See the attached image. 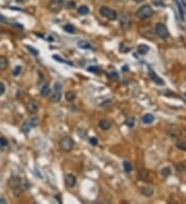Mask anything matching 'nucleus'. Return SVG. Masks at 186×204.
Instances as JSON below:
<instances>
[{
    "mask_svg": "<svg viewBox=\"0 0 186 204\" xmlns=\"http://www.w3.org/2000/svg\"><path fill=\"white\" fill-rule=\"evenodd\" d=\"M61 97H62L61 92H55L53 95L50 96V101H51L52 103H58V102L61 100Z\"/></svg>",
    "mask_w": 186,
    "mask_h": 204,
    "instance_id": "nucleus-12",
    "label": "nucleus"
},
{
    "mask_svg": "<svg viewBox=\"0 0 186 204\" xmlns=\"http://www.w3.org/2000/svg\"><path fill=\"white\" fill-rule=\"evenodd\" d=\"M61 89H62V85L60 83H54V90H55V92H60L61 91Z\"/></svg>",
    "mask_w": 186,
    "mask_h": 204,
    "instance_id": "nucleus-27",
    "label": "nucleus"
},
{
    "mask_svg": "<svg viewBox=\"0 0 186 204\" xmlns=\"http://www.w3.org/2000/svg\"><path fill=\"white\" fill-rule=\"evenodd\" d=\"M98 126H99L100 129H103V130H109L110 128H111V126H112V123H111V121H109V120L103 119V120H100V121H99Z\"/></svg>",
    "mask_w": 186,
    "mask_h": 204,
    "instance_id": "nucleus-10",
    "label": "nucleus"
},
{
    "mask_svg": "<svg viewBox=\"0 0 186 204\" xmlns=\"http://www.w3.org/2000/svg\"><path fill=\"white\" fill-rule=\"evenodd\" d=\"M89 141H90V143L92 145H97V143H98L97 138H95V137H91L90 139H89Z\"/></svg>",
    "mask_w": 186,
    "mask_h": 204,
    "instance_id": "nucleus-33",
    "label": "nucleus"
},
{
    "mask_svg": "<svg viewBox=\"0 0 186 204\" xmlns=\"http://www.w3.org/2000/svg\"><path fill=\"white\" fill-rule=\"evenodd\" d=\"M123 168H124V171L126 172V173H130V172L132 171V164H130V162L128 161L123 162Z\"/></svg>",
    "mask_w": 186,
    "mask_h": 204,
    "instance_id": "nucleus-21",
    "label": "nucleus"
},
{
    "mask_svg": "<svg viewBox=\"0 0 186 204\" xmlns=\"http://www.w3.org/2000/svg\"><path fill=\"white\" fill-rule=\"evenodd\" d=\"M65 99H66L67 101H74L75 99V93L74 91H67V92L65 93Z\"/></svg>",
    "mask_w": 186,
    "mask_h": 204,
    "instance_id": "nucleus-19",
    "label": "nucleus"
},
{
    "mask_svg": "<svg viewBox=\"0 0 186 204\" xmlns=\"http://www.w3.org/2000/svg\"><path fill=\"white\" fill-rule=\"evenodd\" d=\"M108 76H109L110 78H112V80H117V78H118V74H117L116 72L113 71V72H112V74H110V73H109Z\"/></svg>",
    "mask_w": 186,
    "mask_h": 204,
    "instance_id": "nucleus-35",
    "label": "nucleus"
},
{
    "mask_svg": "<svg viewBox=\"0 0 186 204\" xmlns=\"http://www.w3.org/2000/svg\"><path fill=\"white\" fill-rule=\"evenodd\" d=\"M155 32H156L157 35L162 39H166L167 37H169V35H170L167 26L164 24H162V23H158V24H156Z\"/></svg>",
    "mask_w": 186,
    "mask_h": 204,
    "instance_id": "nucleus-5",
    "label": "nucleus"
},
{
    "mask_svg": "<svg viewBox=\"0 0 186 204\" xmlns=\"http://www.w3.org/2000/svg\"><path fill=\"white\" fill-rule=\"evenodd\" d=\"M9 67V60H7L5 57L0 56V70H5Z\"/></svg>",
    "mask_w": 186,
    "mask_h": 204,
    "instance_id": "nucleus-14",
    "label": "nucleus"
},
{
    "mask_svg": "<svg viewBox=\"0 0 186 204\" xmlns=\"http://www.w3.org/2000/svg\"><path fill=\"white\" fill-rule=\"evenodd\" d=\"M4 92H5V85L3 83L0 82V96L3 95Z\"/></svg>",
    "mask_w": 186,
    "mask_h": 204,
    "instance_id": "nucleus-30",
    "label": "nucleus"
},
{
    "mask_svg": "<svg viewBox=\"0 0 186 204\" xmlns=\"http://www.w3.org/2000/svg\"><path fill=\"white\" fill-rule=\"evenodd\" d=\"M170 173H171V169H170L169 167H166V168L161 169V174L163 175V176H167Z\"/></svg>",
    "mask_w": 186,
    "mask_h": 204,
    "instance_id": "nucleus-26",
    "label": "nucleus"
},
{
    "mask_svg": "<svg viewBox=\"0 0 186 204\" xmlns=\"http://www.w3.org/2000/svg\"><path fill=\"white\" fill-rule=\"evenodd\" d=\"M26 109H27V111L29 112V114H34L38 110V103L35 100L31 99V100H29L26 103Z\"/></svg>",
    "mask_w": 186,
    "mask_h": 204,
    "instance_id": "nucleus-7",
    "label": "nucleus"
},
{
    "mask_svg": "<svg viewBox=\"0 0 186 204\" xmlns=\"http://www.w3.org/2000/svg\"><path fill=\"white\" fill-rule=\"evenodd\" d=\"M99 14L103 15L104 18L108 19L110 21H115L118 18L117 12L112 8H110L108 6H101L99 8Z\"/></svg>",
    "mask_w": 186,
    "mask_h": 204,
    "instance_id": "nucleus-4",
    "label": "nucleus"
},
{
    "mask_svg": "<svg viewBox=\"0 0 186 204\" xmlns=\"http://www.w3.org/2000/svg\"><path fill=\"white\" fill-rule=\"evenodd\" d=\"M75 145V141L72 140V137L69 136H64L62 137L59 141V148L62 151H65V153H68L74 148Z\"/></svg>",
    "mask_w": 186,
    "mask_h": 204,
    "instance_id": "nucleus-1",
    "label": "nucleus"
},
{
    "mask_svg": "<svg viewBox=\"0 0 186 204\" xmlns=\"http://www.w3.org/2000/svg\"><path fill=\"white\" fill-rule=\"evenodd\" d=\"M63 2H64L63 0H52V1L49 3L48 7H49L50 10H52V12H57L62 8V6H63Z\"/></svg>",
    "mask_w": 186,
    "mask_h": 204,
    "instance_id": "nucleus-6",
    "label": "nucleus"
},
{
    "mask_svg": "<svg viewBox=\"0 0 186 204\" xmlns=\"http://www.w3.org/2000/svg\"><path fill=\"white\" fill-rule=\"evenodd\" d=\"M78 12H79V15H88L89 14V7L86 6V5H82L81 7H79Z\"/></svg>",
    "mask_w": 186,
    "mask_h": 204,
    "instance_id": "nucleus-20",
    "label": "nucleus"
},
{
    "mask_svg": "<svg viewBox=\"0 0 186 204\" xmlns=\"http://www.w3.org/2000/svg\"><path fill=\"white\" fill-rule=\"evenodd\" d=\"M88 71H91L93 73H97L99 71V68L96 66H90V67H88Z\"/></svg>",
    "mask_w": 186,
    "mask_h": 204,
    "instance_id": "nucleus-29",
    "label": "nucleus"
},
{
    "mask_svg": "<svg viewBox=\"0 0 186 204\" xmlns=\"http://www.w3.org/2000/svg\"><path fill=\"white\" fill-rule=\"evenodd\" d=\"M149 52V46L146 44H140L138 46V53L140 55H146Z\"/></svg>",
    "mask_w": 186,
    "mask_h": 204,
    "instance_id": "nucleus-17",
    "label": "nucleus"
},
{
    "mask_svg": "<svg viewBox=\"0 0 186 204\" xmlns=\"http://www.w3.org/2000/svg\"><path fill=\"white\" fill-rule=\"evenodd\" d=\"M139 178L140 179H142V180H146L147 179V177H148V173H147V171H145V170H142V171L139 173Z\"/></svg>",
    "mask_w": 186,
    "mask_h": 204,
    "instance_id": "nucleus-24",
    "label": "nucleus"
},
{
    "mask_svg": "<svg viewBox=\"0 0 186 204\" xmlns=\"http://www.w3.org/2000/svg\"><path fill=\"white\" fill-rule=\"evenodd\" d=\"M4 203H6V200L1 198V199H0V204H4Z\"/></svg>",
    "mask_w": 186,
    "mask_h": 204,
    "instance_id": "nucleus-37",
    "label": "nucleus"
},
{
    "mask_svg": "<svg viewBox=\"0 0 186 204\" xmlns=\"http://www.w3.org/2000/svg\"><path fill=\"white\" fill-rule=\"evenodd\" d=\"M27 49H29V51H30V52H32V53H33V54H34V55H35V56H36V55H37V51H35V49H34L30 48V46H27Z\"/></svg>",
    "mask_w": 186,
    "mask_h": 204,
    "instance_id": "nucleus-36",
    "label": "nucleus"
},
{
    "mask_svg": "<svg viewBox=\"0 0 186 204\" xmlns=\"http://www.w3.org/2000/svg\"><path fill=\"white\" fill-rule=\"evenodd\" d=\"M38 123H39V119L37 117H31L29 119H27L24 123H23L22 128H21V129H22V132H24L27 134L31 129H33V128H35L37 126Z\"/></svg>",
    "mask_w": 186,
    "mask_h": 204,
    "instance_id": "nucleus-2",
    "label": "nucleus"
},
{
    "mask_svg": "<svg viewBox=\"0 0 186 204\" xmlns=\"http://www.w3.org/2000/svg\"><path fill=\"white\" fill-rule=\"evenodd\" d=\"M141 192H142V194L145 196V197H151V196L153 195L154 191L151 187L147 185V187H143L142 190H141Z\"/></svg>",
    "mask_w": 186,
    "mask_h": 204,
    "instance_id": "nucleus-11",
    "label": "nucleus"
},
{
    "mask_svg": "<svg viewBox=\"0 0 186 204\" xmlns=\"http://www.w3.org/2000/svg\"><path fill=\"white\" fill-rule=\"evenodd\" d=\"M78 46L81 49H92V46H91V44L88 42V41H85V40H80L78 41Z\"/></svg>",
    "mask_w": 186,
    "mask_h": 204,
    "instance_id": "nucleus-18",
    "label": "nucleus"
},
{
    "mask_svg": "<svg viewBox=\"0 0 186 204\" xmlns=\"http://www.w3.org/2000/svg\"><path fill=\"white\" fill-rule=\"evenodd\" d=\"M75 182H77V178L74 174H67L65 177V185L67 188H72L75 187Z\"/></svg>",
    "mask_w": 186,
    "mask_h": 204,
    "instance_id": "nucleus-9",
    "label": "nucleus"
},
{
    "mask_svg": "<svg viewBox=\"0 0 186 204\" xmlns=\"http://www.w3.org/2000/svg\"><path fill=\"white\" fill-rule=\"evenodd\" d=\"M177 146L179 148H181V150H186V141H183V140L178 141Z\"/></svg>",
    "mask_w": 186,
    "mask_h": 204,
    "instance_id": "nucleus-25",
    "label": "nucleus"
},
{
    "mask_svg": "<svg viewBox=\"0 0 186 204\" xmlns=\"http://www.w3.org/2000/svg\"><path fill=\"white\" fill-rule=\"evenodd\" d=\"M21 184H22V182H21V179L18 176H12L9 180V185L12 190L17 189V188H22Z\"/></svg>",
    "mask_w": 186,
    "mask_h": 204,
    "instance_id": "nucleus-8",
    "label": "nucleus"
},
{
    "mask_svg": "<svg viewBox=\"0 0 186 204\" xmlns=\"http://www.w3.org/2000/svg\"><path fill=\"white\" fill-rule=\"evenodd\" d=\"M152 15H153V9L150 5H143L137 10V17L141 20L149 19Z\"/></svg>",
    "mask_w": 186,
    "mask_h": 204,
    "instance_id": "nucleus-3",
    "label": "nucleus"
},
{
    "mask_svg": "<svg viewBox=\"0 0 186 204\" xmlns=\"http://www.w3.org/2000/svg\"><path fill=\"white\" fill-rule=\"evenodd\" d=\"M0 21H1V22H3V21H5V18L3 17V15H0Z\"/></svg>",
    "mask_w": 186,
    "mask_h": 204,
    "instance_id": "nucleus-38",
    "label": "nucleus"
},
{
    "mask_svg": "<svg viewBox=\"0 0 186 204\" xmlns=\"http://www.w3.org/2000/svg\"><path fill=\"white\" fill-rule=\"evenodd\" d=\"M133 124H135V121H133V117H130V119H127L126 121V125L128 127H132Z\"/></svg>",
    "mask_w": 186,
    "mask_h": 204,
    "instance_id": "nucleus-32",
    "label": "nucleus"
},
{
    "mask_svg": "<svg viewBox=\"0 0 186 204\" xmlns=\"http://www.w3.org/2000/svg\"><path fill=\"white\" fill-rule=\"evenodd\" d=\"M67 8H69V9L75 8V1H68L67 2Z\"/></svg>",
    "mask_w": 186,
    "mask_h": 204,
    "instance_id": "nucleus-31",
    "label": "nucleus"
},
{
    "mask_svg": "<svg viewBox=\"0 0 186 204\" xmlns=\"http://www.w3.org/2000/svg\"><path fill=\"white\" fill-rule=\"evenodd\" d=\"M64 30L66 31V32H68V33H75V27H74V26H72V25H70V24L65 25V26H64Z\"/></svg>",
    "mask_w": 186,
    "mask_h": 204,
    "instance_id": "nucleus-23",
    "label": "nucleus"
},
{
    "mask_svg": "<svg viewBox=\"0 0 186 204\" xmlns=\"http://www.w3.org/2000/svg\"><path fill=\"white\" fill-rule=\"evenodd\" d=\"M40 94L43 97H48L50 94H51V88H50L48 83H46V85L40 89Z\"/></svg>",
    "mask_w": 186,
    "mask_h": 204,
    "instance_id": "nucleus-13",
    "label": "nucleus"
},
{
    "mask_svg": "<svg viewBox=\"0 0 186 204\" xmlns=\"http://www.w3.org/2000/svg\"><path fill=\"white\" fill-rule=\"evenodd\" d=\"M135 2H137V3H141V2H143L144 0H133Z\"/></svg>",
    "mask_w": 186,
    "mask_h": 204,
    "instance_id": "nucleus-39",
    "label": "nucleus"
},
{
    "mask_svg": "<svg viewBox=\"0 0 186 204\" xmlns=\"http://www.w3.org/2000/svg\"><path fill=\"white\" fill-rule=\"evenodd\" d=\"M175 127H176V126H172L169 130H167V133H169V135L176 137V136H178V134H179L180 130L178 129V128H177V129H175Z\"/></svg>",
    "mask_w": 186,
    "mask_h": 204,
    "instance_id": "nucleus-22",
    "label": "nucleus"
},
{
    "mask_svg": "<svg viewBox=\"0 0 186 204\" xmlns=\"http://www.w3.org/2000/svg\"><path fill=\"white\" fill-rule=\"evenodd\" d=\"M21 70H22L21 66H17L14 69V71H12V75H14V76H17V75H19L20 72H21Z\"/></svg>",
    "mask_w": 186,
    "mask_h": 204,
    "instance_id": "nucleus-28",
    "label": "nucleus"
},
{
    "mask_svg": "<svg viewBox=\"0 0 186 204\" xmlns=\"http://www.w3.org/2000/svg\"><path fill=\"white\" fill-rule=\"evenodd\" d=\"M149 76L152 78L153 82H155L156 83H158V85H163V82H162L160 78L156 75V73H154V71H152V70H149Z\"/></svg>",
    "mask_w": 186,
    "mask_h": 204,
    "instance_id": "nucleus-15",
    "label": "nucleus"
},
{
    "mask_svg": "<svg viewBox=\"0 0 186 204\" xmlns=\"http://www.w3.org/2000/svg\"><path fill=\"white\" fill-rule=\"evenodd\" d=\"M0 145H2V146H6L7 145V141H6L5 138L0 137Z\"/></svg>",
    "mask_w": 186,
    "mask_h": 204,
    "instance_id": "nucleus-34",
    "label": "nucleus"
},
{
    "mask_svg": "<svg viewBox=\"0 0 186 204\" xmlns=\"http://www.w3.org/2000/svg\"><path fill=\"white\" fill-rule=\"evenodd\" d=\"M153 121H154V117H153V114H145V116L142 117V122L144 124H151Z\"/></svg>",
    "mask_w": 186,
    "mask_h": 204,
    "instance_id": "nucleus-16",
    "label": "nucleus"
}]
</instances>
